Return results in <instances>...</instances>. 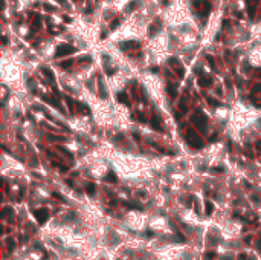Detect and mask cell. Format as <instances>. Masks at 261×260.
I'll return each mask as SVG.
<instances>
[{
    "instance_id": "4",
    "label": "cell",
    "mask_w": 261,
    "mask_h": 260,
    "mask_svg": "<svg viewBox=\"0 0 261 260\" xmlns=\"http://www.w3.org/2000/svg\"><path fill=\"white\" fill-rule=\"evenodd\" d=\"M34 216H35L38 223H45L47 220V217H49V211L46 208H37V210H34Z\"/></svg>"
},
{
    "instance_id": "18",
    "label": "cell",
    "mask_w": 261,
    "mask_h": 260,
    "mask_svg": "<svg viewBox=\"0 0 261 260\" xmlns=\"http://www.w3.org/2000/svg\"><path fill=\"white\" fill-rule=\"evenodd\" d=\"M73 64V60H66V61H63V63H60V66L63 69H67V68H70V66Z\"/></svg>"
},
{
    "instance_id": "2",
    "label": "cell",
    "mask_w": 261,
    "mask_h": 260,
    "mask_svg": "<svg viewBox=\"0 0 261 260\" xmlns=\"http://www.w3.org/2000/svg\"><path fill=\"white\" fill-rule=\"evenodd\" d=\"M192 122L196 124V127L200 132H203V133L206 132V126H205L206 124V116H205V113H203V112H197L196 115L192 116Z\"/></svg>"
},
{
    "instance_id": "12",
    "label": "cell",
    "mask_w": 261,
    "mask_h": 260,
    "mask_svg": "<svg viewBox=\"0 0 261 260\" xmlns=\"http://www.w3.org/2000/svg\"><path fill=\"white\" fill-rule=\"evenodd\" d=\"M95 190H96V187H95V184H87L86 185V191H87V194H95Z\"/></svg>"
},
{
    "instance_id": "10",
    "label": "cell",
    "mask_w": 261,
    "mask_h": 260,
    "mask_svg": "<svg viewBox=\"0 0 261 260\" xmlns=\"http://www.w3.org/2000/svg\"><path fill=\"white\" fill-rule=\"evenodd\" d=\"M151 126H153V129H156V130H159V132H162V127H160V124H159V120H157V116L154 115L153 116V120H151Z\"/></svg>"
},
{
    "instance_id": "13",
    "label": "cell",
    "mask_w": 261,
    "mask_h": 260,
    "mask_svg": "<svg viewBox=\"0 0 261 260\" xmlns=\"http://www.w3.org/2000/svg\"><path fill=\"white\" fill-rule=\"evenodd\" d=\"M168 94H170L172 98H176V96H177V90H176V86H174V84H172V86H171V84L168 86Z\"/></svg>"
},
{
    "instance_id": "37",
    "label": "cell",
    "mask_w": 261,
    "mask_h": 260,
    "mask_svg": "<svg viewBox=\"0 0 261 260\" xmlns=\"http://www.w3.org/2000/svg\"><path fill=\"white\" fill-rule=\"evenodd\" d=\"M256 147H258V150L261 152V142H258V144H256Z\"/></svg>"
},
{
    "instance_id": "6",
    "label": "cell",
    "mask_w": 261,
    "mask_h": 260,
    "mask_svg": "<svg viewBox=\"0 0 261 260\" xmlns=\"http://www.w3.org/2000/svg\"><path fill=\"white\" fill-rule=\"evenodd\" d=\"M119 47L122 51H128V49H133V47H139V43L138 41H124V43H119Z\"/></svg>"
},
{
    "instance_id": "34",
    "label": "cell",
    "mask_w": 261,
    "mask_h": 260,
    "mask_svg": "<svg viewBox=\"0 0 261 260\" xmlns=\"http://www.w3.org/2000/svg\"><path fill=\"white\" fill-rule=\"evenodd\" d=\"M105 37H107V34H105V32L101 34V40H105Z\"/></svg>"
},
{
    "instance_id": "24",
    "label": "cell",
    "mask_w": 261,
    "mask_h": 260,
    "mask_svg": "<svg viewBox=\"0 0 261 260\" xmlns=\"http://www.w3.org/2000/svg\"><path fill=\"white\" fill-rule=\"evenodd\" d=\"M118 26H119V20L116 19V20H113V21H112V25H110V28H112V29H116Z\"/></svg>"
},
{
    "instance_id": "15",
    "label": "cell",
    "mask_w": 261,
    "mask_h": 260,
    "mask_svg": "<svg viewBox=\"0 0 261 260\" xmlns=\"http://www.w3.org/2000/svg\"><path fill=\"white\" fill-rule=\"evenodd\" d=\"M43 72L46 74L47 80H51V83L54 84V74H52V70H49V69H43Z\"/></svg>"
},
{
    "instance_id": "8",
    "label": "cell",
    "mask_w": 261,
    "mask_h": 260,
    "mask_svg": "<svg viewBox=\"0 0 261 260\" xmlns=\"http://www.w3.org/2000/svg\"><path fill=\"white\" fill-rule=\"evenodd\" d=\"M43 100L46 101V103H49V104H52L54 107H57V109H61V106H60V103L57 101L55 98H52V96H43Z\"/></svg>"
},
{
    "instance_id": "30",
    "label": "cell",
    "mask_w": 261,
    "mask_h": 260,
    "mask_svg": "<svg viewBox=\"0 0 261 260\" xmlns=\"http://www.w3.org/2000/svg\"><path fill=\"white\" fill-rule=\"evenodd\" d=\"M159 2H160V3H162V5H163V6H166V5H168V3H170V0H159Z\"/></svg>"
},
{
    "instance_id": "7",
    "label": "cell",
    "mask_w": 261,
    "mask_h": 260,
    "mask_svg": "<svg viewBox=\"0 0 261 260\" xmlns=\"http://www.w3.org/2000/svg\"><path fill=\"white\" fill-rule=\"evenodd\" d=\"M211 83H212V78L211 77H200V78H198V84H200L202 87L209 86Z\"/></svg>"
},
{
    "instance_id": "36",
    "label": "cell",
    "mask_w": 261,
    "mask_h": 260,
    "mask_svg": "<svg viewBox=\"0 0 261 260\" xmlns=\"http://www.w3.org/2000/svg\"><path fill=\"white\" fill-rule=\"evenodd\" d=\"M64 21H67V23H70V21H72V19H70V17H64Z\"/></svg>"
},
{
    "instance_id": "21",
    "label": "cell",
    "mask_w": 261,
    "mask_h": 260,
    "mask_svg": "<svg viewBox=\"0 0 261 260\" xmlns=\"http://www.w3.org/2000/svg\"><path fill=\"white\" fill-rule=\"evenodd\" d=\"M206 101H208V104L212 106V107H217V106H220V103H218V101H215L214 98H208Z\"/></svg>"
},
{
    "instance_id": "32",
    "label": "cell",
    "mask_w": 261,
    "mask_h": 260,
    "mask_svg": "<svg viewBox=\"0 0 261 260\" xmlns=\"http://www.w3.org/2000/svg\"><path fill=\"white\" fill-rule=\"evenodd\" d=\"M81 61H92V58H90V57H83Z\"/></svg>"
},
{
    "instance_id": "20",
    "label": "cell",
    "mask_w": 261,
    "mask_h": 260,
    "mask_svg": "<svg viewBox=\"0 0 261 260\" xmlns=\"http://www.w3.org/2000/svg\"><path fill=\"white\" fill-rule=\"evenodd\" d=\"M214 257H215L214 251H206L205 253V260H214Z\"/></svg>"
},
{
    "instance_id": "9",
    "label": "cell",
    "mask_w": 261,
    "mask_h": 260,
    "mask_svg": "<svg viewBox=\"0 0 261 260\" xmlns=\"http://www.w3.org/2000/svg\"><path fill=\"white\" fill-rule=\"evenodd\" d=\"M118 101H119V103H122V104H125V106H130V101H128L125 94H118Z\"/></svg>"
},
{
    "instance_id": "1",
    "label": "cell",
    "mask_w": 261,
    "mask_h": 260,
    "mask_svg": "<svg viewBox=\"0 0 261 260\" xmlns=\"http://www.w3.org/2000/svg\"><path fill=\"white\" fill-rule=\"evenodd\" d=\"M186 135H188V136H186V141L192 145V147H196V148H202L203 145H205L203 139H202L197 133H194V130H192V129H188Z\"/></svg>"
},
{
    "instance_id": "26",
    "label": "cell",
    "mask_w": 261,
    "mask_h": 260,
    "mask_svg": "<svg viewBox=\"0 0 261 260\" xmlns=\"http://www.w3.org/2000/svg\"><path fill=\"white\" fill-rule=\"evenodd\" d=\"M45 9H46V11H55V8L52 6V5H47V3H46V5H45Z\"/></svg>"
},
{
    "instance_id": "28",
    "label": "cell",
    "mask_w": 261,
    "mask_h": 260,
    "mask_svg": "<svg viewBox=\"0 0 261 260\" xmlns=\"http://www.w3.org/2000/svg\"><path fill=\"white\" fill-rule=\"evenodd\" d=\"M260 90H261V84L255 86V87H254V90H252V94H255V92H260Z\"/></svg>"
},
{
    "instance_id": "5",
    "label": "cell",
    "mask_w": 261,
    "mask_h": 260,
    "mask_svg": "<svg viewBox=\"0 0 261 260\" xmlns=\"http://www.w3.org/2000/svg\"><path fill=\"white\" fill-rule=\"evenodd\" d=\"M98 84H99V92H98V95H99L103 100H105V98H107V89H105V84H104L103 77H98Z\"/></svg>"
},
{
    "instance_id": "16",
    "label": "cell",
    "mask_w": 261,
    "mask_h": 260,
    "mask_svg": "<svg viewBox=\"0 0 261 260\" xmlns=\"http://www.w3.org/2000/svg\"><path fill=\"white\" fill-rule=\"evenodd\" d=\"M138 6H139V2H138V0H133V2H131L130 5L127 6V11H133V9H136Z\"/></svg>"
},
{
    "instance_id": "17",
    "label": "cell",
    "mask_w": 261,
    "mask_h": 260,
    "mask_svg": "<svg viewBox=\"0 0 261 260\" xmlns=\"http://www.w3.org/2000/svg\"><path fill=\"white\" fill-rule=\"evenodd\" d=\"M212 9V6H211V3L209 2H203V14H208Z\"/></svg>"
},
{
    "instance_id": "31",
    "label": "cell",
    "mask_w": 261,
    "mask_h": 260,
    "mask_svg": "<svg viewBox=\"0 0 261 260\" xmlns=\"http://www.w3.org/2000/svg\"><path fill=\"white\" fill-rule=\"evenodd\" d=\"M145 236H147V237H153L154 233H153V231H147V233H145Z\"/></svg>"
},
{
    "instance_id": "35",
    "label": "cell",
    "mask_w": 261,
    "mask_h": 260,
    "mask_svg": "<svg viewBox=\"0 0 261 260\" xmlns=\"http://www.w3.org/2000/svg\"><path fill=\"white\" fill-rule=\"evenodd\" d=\"M250 240H252V237L247 236V237H246V243H250Z\"/></svg>"
},
{
    "instance_id": "22",
    "label": "cell",
    "mask_w": 261,
    "mask_h": 260,
    "mask_svg": "<svg viewBox=\"0 0 261 260\" xmlns=\"http://www.w3.org/2000/svg\"><path fill=\"white\" fill-rule=\"evenodd\" d=\"M156 31H157V26H154V25H151V26H150V37H154Z\"/></svg>"
},
{
    "instance_id": "11",
    "label": "cell",
    "mask_w": 261,
    "mask_h": 260,
    "mask_svg": "<svg viewBox=\"0 0 261 260\" xmlns=\"http://www.w3.org/2000/svg\"><path fill=\"white\" fill-rule=\"evenodd\" d=\"M205 211H206V214H208V216H211V214H212V211H214V205H212V202L206 201V204H205Z\"/></svg>"
},
{
    "instance_id": "33",
    "label": "cell",
    "mask_w": 261,
    "mask_h": 260,
    "mask_svg": "<svg viewBox=\"0 0 261 260\" xmlns=\"http://www.w3.org/2000/svg\"><path fill=\"white\" fill-rule=\"evenodd\" d=\"M58 2H60L63 6H66V8H67V3H66V0H58Z\"/></svg>"
},
{
    "instance_id": "27",
    "label": "cell",
    "mask_w": 261,
    "mask_h": 260,
    "mask_svg": "<svg viewBox=\"0 0 261 260\" xmlns=\"http://www.w3.org/2000/svg\"><path fill=\"white\" fill-rule=\"evenodd\" d=\"M212 171H220V173H223L224 168H223V167H215V168H212Z\"/></svg>"
},
{
    "instance_id": "25",
    "label": "cell",
    "mask_w": 261,
    "mask_h": 260,
    "mask_svg": "<svg viewBox=\"0 0 261 260\" xmlns=\"http://www.w3.org/2000/svg\"><path fill=\"white\" fill-rule=\"evenodd\" d=\"M206 60H208V61H209V64L212 66V68H215V63H214V57L208 55V57H206Z\"/></svg>"
},
{
    "instance_id": "23",
    "label": "cell",
    "mask_w": 261,
    "mask_h": 260,
    "mask_svg": "<svg viewBox=\"0 0 261 260\" xmlns=\"http://www.w3.org/2000/svg\"><path fill=\"white\" fill-rule=\"evenodd\" d=\"M64 100H66V103L69 104V107H70V112H73V104H72V100H70L69 96H64Z\"/></svg>"
},
{
    "instance_id": "29",
    "label": "cell",
    "mask_w": 261,
    "mask_h": 260,
    "mask_svg": "<svg viewBox=\"0 0 261 260\" xmlns=\"http://www.w3.org/2000/svg\"><path fill=\"white\" fill-rule=\"evenodd\" d=\"M54 197H57V199H60V201H64V197H63V196H60L58 193H54Z\"/></svg>"
},
{
    "instance_id": "14",
    "label": "cell",
    "mask_w": 261,
    "mask_h": 260,
    "mask_svg": "<svg viewBox=\"0 0 261 260\" xmlns=\"http://www.w3.org/2000/svg\"><path fill=\"white\" fill-rule=\"evenodd\" d=\"M105 182H112V184L116 182V176H115V173H112V171H110V173L105 176Z\"/></svg>"
},
{
    "instance_id": "3",
    "label": "cell",
    "mask_w": 261,
    "mask_h": 260,
    "mask_svg": "<svg viewBox=\"0 0 261 260\" xmlns=\"http://www.w3.org/2000/svg\"><path fill=\"white\" fill-rule=\"evenodd\" d=\"M73 52H77V49H75L73 46L63 43V45L58 46V49H57V52H55V57H57V58H60V57H64L67 54H73Z\"/></svg>"
},
{
    "instance_id": "19",
    "label": "cell",
    "mask_w": 261,
    "mask_h": 260,
    "mask_svg": "<svg viewBox=\"0 0 261 260\" xmlns=\"http://www.w3.org/2000/svg\"><path fill=\"white\" fill-rule=\"evenodd\" d=\"M124 205L128 207V208H136V210H142V207L138 204H131V202H124Z\"/></svg>"
}]
</instances>
